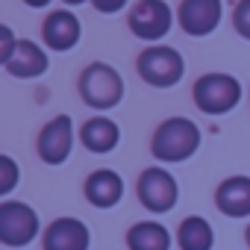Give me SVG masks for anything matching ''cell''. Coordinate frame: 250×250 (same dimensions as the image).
Here are the masks:
<instances>
[{
  "label": "cell",
  "instance_id": "obj_9",
  "mask_svg": "<svg viewBox=\"0 0 250 250\" xmlns=\"http://www.w3.org/2000/svg\"><path fill=\"white\" fill-rule=\"evenodd\" d=\"M221 12H224L221 0H183L180 3V27L188 36L203 39V36L218 30Z\"/></svg>",
  "mask_w": 250,
  "mask_h": 250
},
{
  "label": "cell",
  "instance_id": "obj_18",
  "mask_svg": "<svg viewBox=\"0 0 250 250\" xmlns=\"http://www.w3.org/2000/svg\"><path fill=\"white\" fill-rule=\"evenodd\" d=\"M18 180H21V168H18V162L0 153V197L9 194V191L18 186Z\"/></svg>",
  "mask_w": 250,
  "mask_h": 250
},
{
  "label": "cell",
  "instance_id": "obj_6",
  "mask_svg": "<svg viewBox=\"0 0 250 250\" xmlns=\"http://www.w3.org/2000/svg\"><path fill=\"white\" fill-rule=\"evenodd\" d=\"M127 24H130L133 36H139L142 42H159L162 36H168V30L174 24V12L165 0H139Z\"/></svg>",
  "mask_w": 250,
  "mask_h": 250
},
{
  "label": "cell",
  "instance_id": "obj_8",
  "mask_svg": "<svg viewBox=\"0 0 250 250\" xmlns=\"http://www.w3.org/2000/svg\"><path fill=\"white\" fill-rule=\"evenodd\" d=\"M39 156L47 165H62L71 156L74 147V121L68 115H56L53 121H47L42 133H39Z\"/></svg>",
  "mask_w": 250,
  "mask_h": 250
},
{
  "label": "cell",
  "instance_id": "obj_3",
  "mask_svg": "<svg viewBox=\"0 0 250 250\" xmlns=\"http://www.w3.org/2000/svg\"><path fill=\"white\" fill-rule=\"evenodd\" d=\"M136 68H139V77L147 85H153V88H171L186 74V62H183L180 50L165 47V44H156V47L142 50Z\"/></svg>",
  "mask_w": 250,
  "mask_h": 250
},
{
  "label": "cell",
  "instance_id": "obj_10",
  "mask_svg": "<svg viewBox=\"0 0 250 250\" xmlns=\"http://www.w3.org/2000/svg\"><path fill=\"white\" fill-rule=\"evenodd\" d=\"M44 250H88L91 235L80 218H56L42 238Z\"/></svg>",
  "mask_w": 250,
  "mask_h": 250
},
{
  "label": "cell",
  "instance_id": "obj_7",
  "mask_svg": "<svg viewBox=\"0 0 250 250\" xmlns=\"http://www.w3.org/2000/svg\"><path fill=\"white\" fill-rule=\"evenodd\" d=\"M177 197H180L177 180L165 168H147V171H142V177H139V200H142L145 209H150L156 215L171 212L177 206Z\"/></svg>",
  "mask_w": 250,
  "mask_h": 250
},
{
  "label": "cell",
  "instance_id": "obj_12",
  "mask_svg": "<svg viewBox=\"0 0 250 250\" xmlns=\"http://www.w3.org/2000/svg\"><path fill=\"white\" fill-rule=\"evenodd\" d=\"M215 206L227 218H250V177H227L215 191Z\"/></svg>",
  "mask_w": 250,
  "mask_h": 250
},
{
  "label": "cell",
  "instance_id": "obj_5",
  "mask_svg": "<svg viewBox=\"0 0 250 250\" xmlns=\"http://www.w3.org/2000/svg\"><path fill=\"white\" fill-rule=\"evenodd\" d=\"M39 235V215L21 200L0 203V241L9 247H27Z\"/></svg>",
  "mask_w": 250,
  "mask_h": 250
},
{
  "label": "cell",
  "instance_id": "obj_21",
  "mask_svg": "<svg viewBox=\"0 0 250 250\" xmlns=\"http://www.w3.org/2000/svg\"><path fill=\"white\" fill-rule=\"evenodd\" d=\"M91 3H94L97 12H103V15H115V12H121L124 6H127V0H91Z\"/></svg>",
  "mask_w": 250,
  "mask_h": 250
},
{
  "label": "cell",
  "instance_id": "obj_19",
  "mask_svg": "<svg viewBox=\"0 0 250 250\" xmlns=\"http://www.w3.org/2000/svg\"><path fill=\"white\" fill-rule=\"evenodd\" d=\"M232 27L241 39L250 42V0H238V6L232 12Z\"/></svg>",
  "mask_w": 250,
  "mask_h": 250
},
{
  "label": "cell",
  "instance_id": "obj_24",
  "mask_svg": "<svg viewBox=\"0 0 250 250\" xmlns=\"http://www.w3.org/2000/svg\"><path fill=\"white\" fill-rule=\"evenodd\" d=\"M244 241H247V247H250V224H247V229H244Z\"/></svg>",
  "mask_w": 250,
  "mask_h": 250
},
{
  "label": "cell",
  "instance_id": "obj_20",
  "mask_svg": "<svg viewBox=\"0 0 250 250\" xmlns=\"http://www.w3.org/2000/svg\"><path fill=\"white\" fill-rule=\"evenodd\" d=\"M15 33L6 27V24H0V65H6L12 59V50H15Z\"/></svg>",
  "mask_w": 250,
  "mask_h": 250
},
{
  "label": "cell",
  "instance_id": "obj_2",
  "mask_svg": "<svg viewBox=\"0 0 250 250\" xmlns=\"http://www.w3.org/2000/svg\"><path fill=\"white\" fill-rule=\"evenodd\" d=\"M80 97L91 109H112L124 97V80L112 65L94 62L80 77Z\"/></svg>",
  "mask_w": 250,
  "mask_h": 250
},
{
  "label": "cell",
  "instance_id": "obj_1",
  "mask_svg": "<svg viewBox=\"0 0 250 250\" xmlns=\"http://www.w3.org/2000/svg\"><path fill=\"white\" fill-rule=\"evenodd\" d=\"M197 147H200V130L191 118L162 121L150 142V153L159 162H186L197 153Z\"/></svg>",
  "mask_w": 250,
  "mask_h": 250
},
{
  "label": "cell",
  "instance_id": "obj_4",
  "mask_svg": "<svg viewBox=\"0 0 250 250\" xmlns=\"http://www.w3.org/2000/svg\"><path fill=\"white\" fill-rule=\"evenodd\" d=\"M194 106L206 115H224L238 106L241 83L229 74H203L194 83Z\"/></svg>",
  "mask_w": 250,
  "mask_h": 250
},
{
  "label": "cell",
  "instance_id": "obj_23",
  "mask_svg": "<svg viewBox=\"0 0 250 250\" xmlns=\"http://www.w3.org/2000/svg\"><path fill=\"white\" fill-rule=\"evenodd\" d=\"M68 6H80V3H85V0H65Z\"/></svg>",
  "mask_w": 250,
  "mask_h": 250
},
{
  "label": "cell",
  "instance_id": "obj_16",
  "mask_svg": "<svg viewBox=\"0 0 250 250\" xmlns=\"http://www.w3.org/2000/svg\"><path fill=\"white\" fill-rule=\"evenodd\" d=\"M127 247L130 250H171V232L156 221H142L130 227Z\"/></svg>",
  "mask_w": 250,
  "mask_h": 250
},
{
  "label": "cell",
  "instance_id": "obj_14",
  "mask_svg": "<svg viewBox=\"0 0 250 250\" xmlns=\"http://www.w3.org/2000/svg\"><path fill=\"white\" fill-rule=\"evenodd\" d=\"M6 71L18 80H33V77H42L47 71V53L30 42V39H21L12 50V59L6 62Z\"/></svg>",
  "mask_w": 250,
  "mask_h": 250
},
{
  "label": "cell",
  "instance_id": "obj_22",
  "mask_svg": "<svg viewBox=\"0 0 250 250\" xmlns=\"http://www.w3.org/2000/svg\"><path fill=\"white\" fill-rule=\"evenodd\" d=\"M24 3H27V6H33V9H42V6H47V3H50V0H24Z\"/></svg>",
  "mask_w": 250,
  "mask_h": 250
},
{
  "label": "cell",
  "instance_id": "obj_15",
  "mask_svg": "<svg viewBox=\"0 0 250 250\" xmlns=\"http://www.w3.org/2000/svg\"><path fill=\"white\" fill-rule=\"evenodd\" d=\"M80 139H83L85 150H91V153H109V150L118 147V142H121V130H118V124H115L112 118L97 115V118H91V121L83 124Z\"/></svg>",
  "mask_w": 250,
  "mask_h": 250
},
{
  "label": "cell",
  "instance_id": "obj_17",
  "mask_svg": "<svg viewBox=\"0 0 250 250\" xmlns=\"http://www.w3.org/2000/svg\"><path fill=\"white\" fill-rule=\"evenodd\" d=\"M177 241H180V250H212L215 247L212 224L200 215H188L177 229Z\"/></svg>",
  "mask_w": 250,
  "mask_h": 250
},
{
  "label": "cell",
  "instance_id": "obj_11",
  "mask_svg": "<svg viewBox=\"0 0 250 250\" xmlns=\"http://www.w3.org/2000/svg\"><path fill=\"white\" fill-rule=\"evenodd\" d=\"M80 33H83L80 18H77L74 12H68V9H56V12H50L47 21H44V30H42L44 44H47L50 50H59V53L71 50V47L80 42Z\"/></svg>",
  "mask_w": 250,
  "mask_h": 250
},
{
  "label": "cell",
  "instance_id": "obj_13",
  "mask_svg": "<svg viewBox=\"0 0 250 250\" xmlns=\"http://www.w3.org/2000/svg\"><path fill=\"white\" fill-rule=\"evenodd\" d=\"M85 197L97 209H112L124 197V180H121V174H115L109 168H100V171L88 174V180H85Z\"/></svg>",
  "mask_w": 250,
  "mask_h": 250
}]
</instances>
